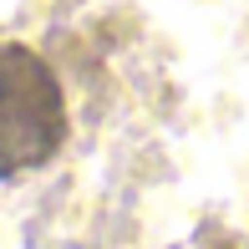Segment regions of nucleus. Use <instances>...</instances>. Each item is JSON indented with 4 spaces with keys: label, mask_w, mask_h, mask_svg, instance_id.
Returning a JSON list of instances; mask_svg holds the SVG:
<instances>
[{
    "label": "nucleus",
    "mask_w": 249,
    "mask_h": 249,
    "mask_svg": "<svg viewBox=\"0 0 249 249\" xmlns=\"http://www.w3.org/2000/svg\"><path fill=\"white\" fill-rule=\"evenodd\" d=\"M66 142V97L31 46L0 41V178L41 168Z\"/></svg>",
    "instance_id": "obj_1"
}]
</instances>
